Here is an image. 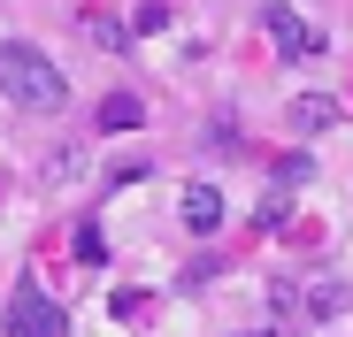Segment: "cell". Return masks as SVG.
<instances>
[{"label":"cell","mask_w":353,"mask_h":337,"mask_svg":"<svg viewBox=\"0 0 353 337\" xmlns=\"http://www.w3.org/2000/svg\"><path fill=\"white\" fill-rule=\"evenodd\" d=\"M261 31L276 39V62H315L323 54V31L292 8V0H261Z\"/></svg>","instance_id":"2"},{"label":"cell","mask_w":353,"mask_h":337,"mask_svg":"<svg viewBox=\"0 0 353 337\" xmlns=\"http://www.w3.org/2000/svg\"><path fill=\"white\" fill-rule=\"evenodd\" d=\"M85 31H92V39H100V46H131V39H123V23H108V16H92V23H85Z\"/></svg>","instance_id":"10"},{"label":"cell","mask_w":353,"mask_h":337,"mask_svg":"<svg viewBox=\"0 0 353 337\" xmlns=\"http://www.w3.org/2000/svg\"><path fill=\"white\" fill-rule=\"evenodd\" d=\"M8 329H16V337H70V314L54 307L39 284H23V292H16V307H8Z\"/></svg>","instance_id":"3"},{"label":"cell","mask_w":353,"mask_h":337,"mask_svg":"<svg viewBox=\"0 0 353 337\" xmlns=\"http://www.w3.org/2000/svg\"><path fill=\"white\" fill-rule=\"evenodd\" d=\"M176 215H185V230H192V238H208L215 222H223V192H215V184H185Z\"/></svg>","instance_id":"5"},{"label":"cell","mask_w":353,"mask_h":337,"mask_svg":"<svg viewBox=\"0 0 353 337\" xmlns=\"http://www.w3.org/2000/svg\"><path fill=\"white\" fill-rule=\"evenodd\" d=\"M284 123L300 131V138H323V131L338 123V100H330V92H300V100L284 107Z\"/></svg>","instance_id":"4"},{"label":"cell","mask_w":353,"mask_h":337,"mask_svg":"<svg viewBox=\"0 0 353 337\" xmlns=\"http://www.w3.org/2000/svg\"><path fill=\"white\" fill-rule=\"evenodd\" d=\"M307 177H315V161H307V153H284V161H276V192H300Z\"/></svg>","instance_id":"8"},{"label":"cell","mask_w":353,"mask_h":337,"mask_svg":"<svg viewBox=\"0 0 353 337\" xmlns=\"http://www.w3.org/2000/svg\"><path fill=\"white\" fill-rule=\"evenodd\" d=\"M345 307H353L345 284H315V292H307V314H345Z\"/></svg>","instance_id":"7"},{"label":"cell","mask_w":353,"mask_h":337,"mask_svg":"<svg viewBox=\"0 0 353 337\" xmlns=\"http://www.w3.org/2000/svg\"><path fill=\"white\" fill-rule=\"evenodd\" d=\"M0 92H8L16 107H31V116H54V107H70V77L54 69V54L8 39L0 46Z\"/></svg>","instance_id":"1"},{"label":"cell","mask_w":353,"mask_h":337,"mask_svg":"<svg viewBox=\"0 0 353 337\" xmlns=\"http://www.w3.org/2000/svg\"><path fill=\"white\" fill-rule=\"evenodd\" d=\"M115 322H146V292H115Z\"/></svg>","instance_id":"9"},{"label":"cell","mask_w":353,"mask_h":337,"mask_svg":"<svg viewBox=\"0 0 353 337\" xmlns=\"http://www.w3.org/2000/svg\"><path fill=\"white\" fill-rule=\"evenodd\" d=\"M139 123H146L139 92H108V100H100V131H139Z\"/></svg>","instance_id":"6"},{"label":"cell","mask_w":353,"mask_h":337,"mask_svg":"<svg viewBox=\"0 0 353 337\" xmlns=\"http://www.w3.org/2000/svg\"><path fill=\"white\" fill-rule=\"evenodd\" d=\"M239 337H276V329H239Z\"/></svg>","instance_id":"11"}]
</instances>
